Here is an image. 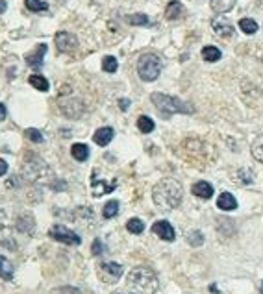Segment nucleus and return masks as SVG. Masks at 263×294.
I'll return each instance as SVG.
<instances>
[{"label":"nucleus","instance_id":"obj_29","mask_svg":"<svg viewBox=\"0 0 263 294\" xmlns=\"http://www.w3.org/2000/svg\"><path fill=\"white\" fill-rule=\"evenodd\" d=\"M117 214H119V202L117 200H110L104 206V209H102V216L104 218H113Z\"/></svg>","mask_w":263,"mask_h":294},{"label":"nucleus","instance_id":"obj_17","mask_svg":"<svg viewBox=\"0 0 263 294\" xmlns=\"http://www.w3.org/2000/svg\"><path fill=\"white\" fill-rule=\"evenodd\" d=\"M217 208L220 211H233V209H237V200L230 192H220L219 200H217Z\"/></svg>","mask_w":263,"mask_h":294},{"label":"nucleus","instance_id":"obj_18","mask_svg":"<svg viewBox=\"0 0 263 294\" xmlns=\"http://www.w3.org/2000/svg\"><path fill=\"white\" fill-rule=\"evenodd\" d=\"M182 13H184V6H182V2L172 0V2L167 4V8H165V18L167 20H176V18L182 17Z\"/></svg>","mask_w":263,"mask_h":294},{"label":"nucleus","instance_id":"obj_22","mask_svg":"<svg viewBox=\"0 0 263 294\" xmlns=\"http://www.w3.org/2000/svg\"><path fill=\"white\" fill-rule=\"evenodd\" d=\"M235 6V0H211V10L215 13H228Z\"/></svg>","mask_w":263,"mask_h":294},{"label":"nucleus","instance_id":"obj_5","mask_svg":"<svg viewBox=\"0 0 263 294\" xmlns=\"http://www.w3.org/2000/svg\"><path fill=\"white\" fill-rule=\"evenodd\" d=\"M161 72V60L156 54H143L137 60V74L143 82H154Z\"/></svg>","mask_w":263,"mask_h":294},{"label":"nucleus","instance_id":"obj_2","mask_svg":"<svg viewBox=\"0 0 263 294\" xmlns=\"http://www.w3.org/2000/svg\"><path fill=\"white\" fill-rule=\"evenodd\" d=\"M182 196H184V189L180 182L174 178H165L158 182L152 189V200L159 209L163 211H172L182 204Z\"/></svg>","mask_w":263,"mask_h":294},{"label":"nucleus","instance_id":"obj_16","mask_svg":"<svg viewBox=\"0 0 263 294\" xmlns=\"http://www.w3.org/2000/svg\"><path fill=\"white\" fill-rule=\"evenodd\" d=\"M191 192L198 198H204V200H209L213 196V187L208 182H196L193 187H191Z\"/></svg>","mask_w":263,"mask_h":294},{"label":"nucleus","instance_id":"obj_8","mask_svg":"<svg viewBox=\"0 0 263 294\" xmlns=\"http://www.w3.org/2000/svg\"><path fill=\"white\" fill-rule=\"evenodd\" d=\"M121 276H123V266L119 263L110 261V263H102L98 266V278L104 283H115L121 280Z\"/></svg>","mask_w":263,"mask_h":294},{"label":"nucleus","instance_id":"obj_9","mask_svg":"<svg viewBox=\"0 0 263 294\" xmlns=\"http://www.w3.org/2000/svg\"><path fill=\"white\" fill-rule=\"evenodd\" d=\"M54 41H56V46H58L60 52H73V50H76V46H78V39H76V36L69 34V32H58Z\"/></svg>","mask_w":263,"mask_h":294},{"label":"nucleus","instance_id":"obj_6","mask_svg":"<svg viewBox=\"0 0 263 294\" xmlns=\"http://www.w3.org/2000/svg\"><path fill=\"white\" fill-rule=\"evenodd\" d=\"M49 237L50 239L58 240V242H63V244L69 246H78L82 244V237L78 233H74L73 230H69L67 226L63 224H54V226L49 230Z\"/></svg>","mask_w":263,"mask_h":294},{"label":"nucleus","instance_id":"obj_12","mask_svg":"<svg viewBox=\"0 0 263 294\" xmlns=\"http://www.w3.org/2000/svg\"><path fill=\"white\" fill-rule=\"evenodd\" d=\"M152 232L158 235L161 240H167V242H172L174 237H176V233H174V228L171 226V222L169 220H158L154 222L152 226Z\"/></svg>","mask_w":263,"mask_h":294},{"label":"nucleus","instance_id":"obj_19","mask_svg":"<svg viewBox=\"0 0 263 294\" xmlns=\"http://www.w3.org/2000/svg\"><path fill=\"white\" fill-rule=\"evenodd\" d=\"M13 272H15V268H13L12 261L8 258H4V256H0V278L10 282L13 278Z\"/></svg>","mask_w":263,"mask_h":294},{"label":"nucleus","instance_id":"obj_1","mask_svg":"<svg viewBox=\"0 0 263 294\" xmlns=\"http://www.w3.org/2000/svg\"><path fill=\"white\" fill-rule=\"evenodd\" d=\"M36 232V220L28 211H13L10 206H0V246L15 250L19 235L30 239Z\"/></svg>","mask_w":263,"mask_h":294},{"label":"nucleus","instance_id":"obj_32","mask_svg":"<svg viewBox=\"0 0 263 294\" xmlns=\"http://www.w3.org/2000/svg\"><path fill=\"white\" fill-rule=\"evenodd\" d=\"M102 68H104L106 72H115L117 68H119V63H117V60L113 58V56H106L104 60H102Z\"/></svg>","mask_w":263,"mask_h":294},{"label":"nucleus","instance_id":"obj_15","mask_svg":"<svg viewBox=\"0 0 263 294\" xmlns=\"http://www.w3.org/2000/svg\"><path fill=\"white\" fill-rule=\"evenodd\" d=\"M113 135H115L113 128L106 126V128H100V130L95 132V135H93V141L97 142L98 146H108V144L111 142V139H113Z\"/></svg>","mask_w":263,"mask_h":294},{"label":"nucleus","instance_id":"obj_35","mask_svg":"<svg viewBox=\"0 0 263 294\" xmlns=\"http://www.w3.org/2000/svg\"><path fill=\"white\" fill-rule=\"evenodd\" d=\"M52 294H80V290L74 287H63V288H54Z\"/></svg>","mask_w":263,"mask_h":294},{"label":"nucleus","instance_id":"obj_21","mask_svg":"<svg viewBox=\"0 0 263 294\" xmlns=\"http://www.w3.org/2000/svg\"><path fill=\"white\" fill-rule=\"evenodd\" d=\"M28 82H30L32 87H36L37 91H41V92H47L50 87L49 80H47L45 76H41V74H32L30 78H28Z\"/></svg>","mask_w":263,"mask_h":294},{"label":"nucleus","instance_id":"obj_37","mask_svg":"<svg viewBox=\"0 0 263 294\" xmlns=\"http://www.w3.org/2000/svg\"><path fill=\"white\" fill-rule=\"evenodd\" d=\"M8 172V163L4 160H0V176H4Z\"/></svg>","mask_w":263,"mask_h":294},{"label":"nucleus","instance_id":"obj_11","mask_svg":"<svg viewBox=\"0 0 263 294\" xmlns=\"http://www.w3.org/2000/svg\"><path fill=\"white\" fill-rule=\"evenodd\" d=\"M117 187V182L113 180V182H106V180H98L97 178V174H93L91 176V192L93 196H104L108 194V192H111V190H115Z\"/></svg>","mask_w":263,"mask_h":294},{"label":"nucleus","instance_id":"obj_31","mask_svg":"<svg viewBox=\"0 0 263 294\" xmlns=\"http://www.w3.org/2000/svg\"><path fill=\"white\" fill-rule=\"evenodd\" d=\"M126 230H128L130 233H134V235H139V233L145 232V224H143L141 218H130V220L126 222Z\"/></svg>","mask_w":263,"mask_h":294},{"label":"nucleus","instance_id":"obj_4","mask_svg":"<svg viewBox=\"0 0 263 294\" xmlns=\"http://www.w3.org/2000/svg\"><path fill=\"white\" fill-rule=\"evenodd\" d=\"M152 104L158 108V111L163 116H169L172 113H193L195 108L187 102H182L180 98L171 96V94H165V92H152Z\"/></svg>","mask_w":263,"mask_h":294},{"label":"nucleus","instance_id":"obj_10","mask_svg":"<svg viewBox=\"0 0 263 294\" xmlns=\"http://www.w3.org/2000/svg\"><path fill=\"white\" fill-rule=\"evenodd\" d=\"M84 104H82V100L78 98H71V100H65L62 102V113L69 118H80V116L84 115Z\"/></svg>","mask_w":263,"mask_h":294},{"label":"nucleus","instance_id":"obj_25","mask_svg":"<svg viewBox=\"0 0 263 294\" xmlns=\"http://www.w3.org/2000/svg\"><path fill=\"white\" fill-rule=\"evenodd\" d=\"M239 28H241L243 34H246V36H254L259 26H257V22L254 18H241V20H239Z\"/></svg>","mask_w":263,"mask_h":294},{"label":"nucleus","instance_id":"obj_3","mask_svg":"<svg viewBox=\"0 0 263 294\" xmlns=\"http://www.w3.org/2000/svg\"><path fill=\"white\" fill-rule=\"evenodd\" d=\"M126 283L130 290H134L135 294H154L159 287L156 272L148 266H135L128 274Z\"/></svg>","mask_w":263,"mask_h":294},{"label":"nucleus","instance_id":"obj_23","mask_svg":"<svg viewBox=\"0 0 263 294\" xmlns=\"http://www.w3.org/2000/svg\"><path fill=\"white\" fill-rule=\"evenodd\" d=\"M220 56H222V52H220L217 46H204V48H202V58H204V62L215 63L220 60Z\"/></svg>","mask_w":263,"mask_h":294},{"label":"nucleus","instance_id":"obj_30","mask_svg":"<svg viewBox=\"0 0 263 294\" xmlns=\"http://www.w3.org/2000/svg\"><path fill=\"white\" fill-rule=\"evenodd\" d=\"M25 6L30 10V12H47L49 10V4L45 0H25Z\"/></svg>","mask_w":263,"mask_h":294},{"label":"nucleus","instance_id":"obj_24","mask_svg":"<svg viewBox=\"0 0 263 294\" xmlns=\"http://www.w3.org/2000/svg\"><path fill=\"white\" fill-rule=\"evenodd\" d=\"M126 22L132 26H150V18L145 13H134V15H126Z\"/></svg>","mask_w":263,"mask_h":294},{"label":"nucleus","instance_id":"obj_39","mask_svg":"<svg viewBox=\"0 0 263 294\" xmlns=\"http://www.w3.org/2000/svg\"><path fill=\"white\" fill-rule=\"evenodd\" d=\"M6 10H8V4L4 2V0H0V15L6 12Z\"/></svg>","mask_w":263,"mask_h":294},{"label":"nucleus","instance_id":"obj_20","mask_svg":"<svg viewBox=\"0 0 263 294\" xmlns=\"http://www.w3.org/2000/svg\"><path fill=\"white\" fill-rule=\"evenodd\" d=\"M71 154H73V158L76 161H87V158H89V148H87V144H84V142H76V144H73V148H71Z\"/></svg>","mask_w":263,"mask_h":294},{"label":"nucleus","instance_id":"obj_34","mask_svg":"<svg viewBox=\"0 0 263 294\" xmlns=\"http://www.w3.org/2000/svg\"><path fill=\"white\" fill-rule=\"evenodd\" d=\"M104 244H102V240L100 239H95L93 240V246H91V252H93V256H102L104 254Z\"/></svg>","mask_w":263,"mask_h":294},{"label":"nucleus","instance_id":"obj_40","mask_svg":"<svg viewBox=\"0 0 263 294\" xmlns=\"http://www.w3.org/2000/svg\"><path fill=\"white\" fill-rule=\"evenodd\" d=\"M259 290H261V294H263V282H261V285H259Z\"/></svg>","mask_w":263,"mask_h":294},{"label":"nucleus","instance_id":"obj_38","mask_svg":"<svg viewBox=\"0 0 263 294\" xmlns=\"http://www.w3.org/2000/svg\"><path fill=\"white\" fill-rule=\"evenodd\" d=\"M8 115V111H6V106L4 104H0V120H4Z\"/></svg>","mask_w":263,"mask_h":294},{"label":"nucleus","instance_id":"obj_33","mask_svg":"<svg viewBox=\"0 0 263 294\" xmlns=\"http://www.w3.org/2000/svg\"><path fill=\"white\" fill-rule=\"evenodd\" d=\"M25 135L30 139V141H34V142H43V134L39 132V130H34V128H28L25 132Z\"/></svg>","mask_w":263,"mask_h":294},{"label":"nucleus","instance_id":"obj_14","mask_svg":"<svg viewBox=\"0 0 263 294\" xmlns=\"http://www.w3.org/2000/svg\"><path fill=\"white\" fill-rule=\"evenodd\" d=\"M211 28L215 30V34L220 37H232L233 34H235V30H233V26L228 22L226 18H222V17H217L211 20Z\"/></svg>","mask_w":263,"mask_h":294},{"label":"nucleus","instance_id":"obj_27","mask_svg":"<svg viewBox=\"0 0 263 294\" xmlns=\"http://www.w3.org/2000/svg\"><path fill=\"white\" fill-rule=\"evenodd\" d=\"M137 128H139L143 134H150V132H154L156 124H154V120L150 118V116L141 115L139 118H137Z\"/></svg>","mask_w":263,"mask_h":294},{"label":"nucleus","instance_id":"obj_26","mask_svg":"<svg viewBox=\"0 0 263 294\" xmlns=\"http://www.w3.org/2000/svg\"><path fill=\"white\" fill-rule=\"evenodd\" d=\"M250 152H252V156H254V160L263 163V135H259V137L254 139V142H252V146H250Z\"/></svg>","mask_w":263,"mask_h":294},{"label":"nucleus","instance_id":"obj_41","mask_svg":"<svg viewBox=\"0 0 263 294\" xmlns=\"http://www.w3.org/2000/svg\"><path fill=\"white\" fill-rule=\"evenodd\" d=\"M117 294H123V292H117Z\"/></svg>","mask_w":263,"mask_h":294},{"label":"nucleus","instance_id":"obj_28","mask_svg":"<svg viewBox=\"0 0 263 294\" xmlns=\"http://www.w3.org/2000/svg\"><path fill=\"white\" fill-rule=\"evenodd\" d=\"M185 239H187V242H189L191 246H195V248H198V246L204 244V235H202V232H198V230L187 232Z\"/></svg>","mask_w":263,"mask_h":294},{"label":"nucleus","instance_id":"obj_7","mask_svg":"<svg viewBox=\"0 0 263 294\" xmlns=\"http://www.w3.org/2000/svg\"><path fill=\"white\" fill-rule=\"evenodd\" d=\"M25 174L26 178L30 180V182H39V180H43L45 176H49L50 170L47 163H45L41 158H28L25 163Z\"/></svg>","mask_w":263,"mask_h":294},{"label":"nucleus","instance_id":"obj_13","mask_svg":"<svg viewBox=\"0 0 263 294\" xmlns=\"http://www.w3.org/2000/svg\"><path fill=\"white\" fill-rule=\"evenodd\" d=\"M47 50H49V46H47L45 43H41L34 52H30V54L26 56V63H28L32 68H41L43 67V60H45Z\"/></svg>","mask_w":263,"mask_h":294},{"label":"nucleus","instance_id":"obj_36","mask_svg":"<svg viewBox=\"0 0 263 294\" xmlns=\"http://www.w3.org/2000/svg\"><path fill=\"white\" fill-rule=\"evenodd\" d=\"M119 106H121V110L123 111H126L128 110V106H130V100L128 98H121V100H119Z\"/></svg>","mask_w":263,"mask_h":294}]
</instances>
